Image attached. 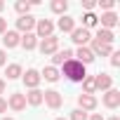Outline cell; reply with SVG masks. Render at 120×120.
Wrapping results in <instances>:
<instances>
[{
  "mask_svg": "<svg viewBox=\"0 0 120 120\" xmlns=\"http://www.w3.org/2000/svg\"><path fill=\"white\" fill-rule=\"evenodd\" d=\"M59 75H66L71 82H82V80L87 78V68H85L80 61L71 59V61H66V64L61 66V73H59Z\"/></svg>",
  "mask_w": 120,
  "mask_h": 120,
  "instance_id": "6da1fadb",
  "label": "cell"
},
{
  "mask_svg": "<svg viewBox=\"0 0 120 120\" xmlns=\"http://www.w3.org/2000/svg\"><path fill=\"white\" fill-rule=\"evenodd\" d=\"M38 49H40V54H42V56H49V54L59 52V38H56V35L42 38V40H40V45H38Z\"/></svg>",
  "mask_w": 120,
  "mask_h": 120,
  "instance_id": "7a4b0ae2",
  "label": "cell"
},
{
  "mask_svg": "<svg viewBox=\"0 0 120 120\" xmlns=\"http://www.w3.org/2000/svg\"><path fill=\"white\" fill-rule=\"evenodd\" d=\"M42 104H47L52 111H56V108H61L64 97H61V92H56V90H47V92H42Z\"/></svg>",
  "mask_w": 120,
  "mask_h": 120,
  "instance_id": "3957f363",
  "label": "cell"
},
{
  "mask_svg": "<svg viewBox=\"0 0 120 120\" xmlns=\"http://www.w3.org/2000/svg\"><path fill=\"white\" fill-rule=\"evenodd\" d=\"M54 35V24L49 19H35V38H49Z\"/></svg>",
  "mask_w": 120,
  "mask_h": 120,
  "instance_id": "277c9868",
  "label": "cell"
},
{
  "mask_svg": "<svg viewBox=\"0 0 120 120\" xmlns=\"http://www.w3.org/2000/svg\"><path fill=\"white\" fill-rule=\"evenodd\" d=\"M33 28H35V17L33 14H26V17L17 19V33H33Z\"/></svg>",
  "mask_w": 120,
  "mask_h": 120,
  "instance_id": "5b68a950",
  "label": "cell"
},
{
  "mask_svg": "<svg viewBox=\"0 0 120 120\" xmlns=\"http://www.w3.org/2000/svg\"><path fill=\"white\" fill-rule=\"evenodd\" d=\"M71 40H73L78 47H87V42L92 40V33H90L87 28H73V33H71Z\"/></svg>",
  "mask_w": 120,
  "mask_h": 120,
  "instance_id": "8992f818",
  "label": "cell"
},
{
  "mask_svg": "<svg viewBox=\"0 0 120 120\" xmlns=\"http://www.w3.org/2000/svg\"><path fill=\"white\" fill-rule=\"evenodd\" d=\"M21 80H24V85L28 87V90H38V85H40V71H35V68H28L24 75H21Z\"/></svg>",
  "mask_w": 120,
  "mask_h": 120,
  "instance_id": "52a82bcc",
  "label": "cell"
},
{
  "mask_svg": "<svg viewBox=\"0 0 120 120\" xmlns=\"http://www.w3.org/2000/svg\"><path fill=\"white\" fill-rule=\"evenodd\" d=\"M97 106H99V101H97L94 94H80V97H78V108H80V111L90 113V111H94Z\"/></svg>",
  "mask_w": 120,
  "mask_h": 120,
  "instance_id": "ba28073f",
  "label": "cell"
},
{
  "mask_svg": "<svg viewBox=\"0 0 120 120\" xmlns=\"http://www.w3.org/2000/svg\"><path fill=\"white\" fill-rule=\"evenodd\" d=\"M90 49H92V54L94 56H111V52H113V45H104V42H99V40H90Z\"/></svg>",
  "mask_w": 120,
  "mask_h": 120,
  "instance_id": "9c48e42d",
  "label": "cell"
},
{
  "mask_svg": "<svg viewBox=\"0 0 120 120\" xmlns=\"http://www.w3.org/2000/svg\"><path fill=\"white\" fill-rule=\"evenodd\" d=\"M7 106L12 108V111H24L26 108V94H21V92H12L10 94V99H7Z\"/></svg>",
  "mask_w": 120,
  "mask_h": 120,
  "instance_id": "30bf717a",
  "label": "cell"
},
{
  "mask_svg": "<svg viewBox=\"0 0 120 120\" xmlns=\"http://www.w3.org/2000/svg\"><path fill=\"white\" fill-rule=\"evenodd\" d=\"M94 87L101 90V92H108V90H113V78L108 73H97L94 75Z\"/></svg>",
  "mask_w": 120,
  "mask_h": 120,
  "instance_id": "8fae6325",
  "label": "cell"
},
{
  "mask_svg": "<svg viewBox=\"0 0 120 120\" xmlns=\"http://www.w3.org/2000/svg\"><path fill=\"white\" fill-rule=\"evenodd\" d=\"M73 59V49H59V52H54L52 54V66L56 68V66H64L66 61H71Z\"/></svg>",
  "mask_w": 120,
  "mask_h": 120,
  "instance_id": "7c38bea8",
  "label": "cell"
},
{
  "mask_svg": "<svg viewBox=\"0 0 120 120\" xmlns=\"http://www.w3.org/2000/svg\"><path fill=\"white\" fill-rule=\"evenodd\" d=\"M73 56H78L75 61H80L82 66H87V64H92L94 59H97V56L92 54V49H90V47H78V49L73 52Z\"/></svg>",
  "mask_w": 120,
  "mask_h": 120,
  "instance_id": "4fadbf2b",
  "label": "cell"
},
{
  "mask_svg": "<svg viewBox=\"0 0 120 120\" xmlns=\"http://www.w3.org/2000/svg\"><path fill=\"white\" fill-rule=\"evenodd\" d=\"M19 42H21V33H17V31H5V33H3V45H5L7 49L19 47Z\"/></svg>",
  "mask_w": 120,
  "mask_h": 120,
  "instance_id": "5bb4252c",
  "label": "cell"
},
{
  "mask_svg": "<svg viewBox=\"0 0 120 120\" xmlns=\"http://www.w3.org/2000/svg\"><path fill=\"white\" fill-rule=\"evenodd\" d=\"M99 21H101V28L113 31V28L118 26V14H115V12H104V14L99 17Z\"/></svg>",
  "mask_w": 120,
  "mask_h": 120,
  "instance_id": "9a60e30c",
  "label": "cell"
},
{
  "mask_svg": "<svg viewBox=\"0 0 120 120\" xmlns=\"http://www.w3.org/2000/svg\"><path fill=\"white\" fill-rule=\"evenodd\" d=\"M104 106H106V108H118V106H120V92H118V90L104 92Z\"/></svg>",
  "mask_w": 120,
  "mask_h": 120,
  "instance_id": "2e32d148",
  "label": "cell"
},
{
  "mask_svg": "<svg viewBox=\"0 0 120 120\" xmlns=\"http://www.w3.org/2000/svg\"><path fill=\"white\" fill-rule=\"evenodd\" d=\"M56 28L61 31V33H73V28H75V19H73V17H68V14L59 17V21H56Z\"/></svg>",
  "mask_w": 120,
  "mask_h": 120,
  "instance_id": "e0dca14e",
  "label": "cell"
},
{
  "mask_svg": "<svg viewBox=\"0 0 120 120\" xmlns=\"http://www.w3.org/2000/svg\"><path fill=\"white\" fill-rule=\"evenodd\" d=\"M26 52H31V49H35L38 47V38H35V33H24L21 35V42H19Z\"/></svg>",
  "mask_w": 120,
  "mask_h": 120,
  "instance_id": "ac0fdd59",
  "label": "cell"
},
{
  "mask_svg": "<svg viewBox=\"0 0 120 120\" xmlns=\"http://www.w3.org/2000/svg\"><path fill=\"white\" fill-rule=\"evenodd\" d=\"M94 40H99V42H104V45H113V42H115V33H113V31H106V28H99Z\"/></svg>",
  "mask_w": 120,
  "mask_h": 120,
  "instance_id": "d6986e66",
  "label": "cell"
},
{
  "mask_svg": "<svg viewBox=\"0 0 120 120\" xmlns=\"http://www.w3.org/2000/svg\"><path fill=\"white\" fill-rule=\"evenodd\" d=\"M40 78L47 80V82H56V80H59V68H54V66H45V68L40 71Z\"/></svg>",
  "mask_w": 120,
  "mask_h": 120,
  "instance_id": "ffe728a7",
  "label": "cell"
},
{
  "mask_svg": "<svg viewBox=\"0 0 120 120\" xmlns=\"http://www.w3.org/2000/svg\"><path fill=\"white\" fill-rule=\"evenodd\" d=\"M5 75H7V80H17V78H21V75H24L21 64H10V66H5Z\"/></svg>",
  "mask_w": 120,
  "mask_h": 120,
  "instance_id": "44dd1931",
  "label": "cell"
},
{
  "mask_svg": "<svg viewBox=\"0 0 120 120\" xmlns=\"http://www.w3.org/2000/svg\"><path fill=\"white\" fill-rule=\"evenodd\" d=\"M49 10H52L54 14H59V17H64V14H66V10H68V3H66V0H52Z\"/></svg>",
  "mask_w": 120,
  "mask_h": 120,
  "instance_id": "7402d4cb",
  "label": "cell"
},
{
  "mask_svg": "<svg viewBox=\"0 0 120 120\" xmlns=\"http://www.w3.org/2000/svg\"><path fill=\"white\" fill-rule=\"evenodd\" d=\"M26 104H28V106H40V104H42V92H40V90H31V92L26 94Z\"/></svg>",
  "mask_w": 120,
  "mask_h": 120,
  "instance_id": "603a6c76",
  "label": "cell"
},
{
  "mask_svg": "<svg viewBox=\"0 0 120 120\" xmlns=\"http://www.w3.org/2000/svg\"><path fill=\"white\" fill-rule=\"evenodd\" d=\"M97 24H99V17H97L94 12H85V17H82V28L90 31V28H94Z\"/></svg>",
  "mask_w": 120,
  "mask_h": 120,
  "instance_id": "cb8c5ba5",
  "label": "cell"
},
{
  "mask_svg": "<svg viewBox=\"0 0 120 120\" xmlns=\"http://www.w3.org/2000/svg\"><path fill=\"white\" fill-rule=\"evenodd\" d=\"M14 10H17L19 17H26V14H31V3H26V0H19V3H14Z\"/></svg>",
  "mask_w": 120,
  "mask_h": 120,
  "instance_id": "d4e9b609",
  "label": "cell"
},
{
  "mask_svg": "<svg viewBox=\"0 0 120 120\" xmlns=\"http://www.w3.org/2000/svg\"><path fill=\"white\" fill-rule=\"evenodd\" d=\"M82 94H94L97 92V87H94V75H87L85 80H82Z\"/></svg>",
  "mask_w": 120,
  "mask_h": 120,
  "instance_id": "484cf974",
  "label": "cell"
},
{
  "mask_svg": "<svg viewBox=\"0 0 120 120\" xmlns=\"http://www.w3.org/2000/svg\"><path fill=\"white\" fill-rule=\"evenodd\" d=\"M87 118H90V113H85V111L75 108V111H71V118H68V120H87Z\"/></svg>",
  "mask_w": 120,
  "mask_h": 120,
  "instance_id": "4316f807",
  "label": "cell"
},
{
  "mask_svg": "<svg viewBox=\"0 0 120 120\" xmlns=\"http://www.w3.org/2000/svg\"><path fill=\"white\" fill-rule=\"evenodd\" d=\"M104 12H113V7H115V0H99V3H97Z\"/></svg>",
  "mask_w": 120,
  "mask_h": 120,
  "instance_id": "83f0119b",
  "label": "cell"
},
{
  "mask_svg": "<svg viewBox=\"0 0 120 120\" xmlns=\"http://www.w3.org/2000/svg\"><path fill=\"white\" fill-rule=\"evenodd\" d=\"M111 66H113V68L120 66V52H111Z\"/></svg>",
  "mask_w": 120,
  "mask_h": 120,
  "instance_id": "f1b7e54d",
  "label": "cell"
},
{
  "mask_svg": "<svg viewBox=\"0 0 120 120\" xmlns=\"http://www.w3.org/2000/svg\"><path fill=\"white\" fill-rule=\"evenodd\" d=\"M82 7H85L87 12H92V10L97 7V3H94V0H82Z\"/></svg>",
  "mask_w": 120,
  "mask_h": 120,
  "instance_id": "f546056e",
  "label": "cell"
},
{
  "mask_svg": "<svg viewBox=\"0 0 120 120\" xmlns=\"http://www.w3.org/2000/svg\"><path fill=\"white\" fill-rule=\"evenodd\" d=\"M5 31H7V19H5V17H0V35H3Z\"/></svg>",
  "mask_w": 120,
  "mask_h": 120,
  "instance_id": "4dcf8cb0",
  "label": "cell"
},
{
  "mask_svg": "<svg viewBox=\"0 0 120 120\" xmlns=\"http://www.w3.org/2000/svg\"><path fill=\"white\" fill-rule=\"evenodd\" d=\"M0 66H7V54H5V49H0Z\"/></svg>",
  "mask_w": 120,
  "mask_h": 120,
  "instance_id": "1f68e13d",
  "label": "cell"
},
{
  "mask_svg": "<svg viewBox=\"0 0 120 120\" xmlns=\"http://www.w3.org/2000/svg\"><path fill=\"white\" fill-rule=\"evenodd\" d=\"M5 111H7V99L0 97V113H5Z\"/></svg>",
  "mask_w": 120,
  "mask_h": 120,
  "instance_id": "d6a6232c",
  "label": "cell"
},
{
  "mask_svg": "<svg viewBox=\"0 0 120 120\" xmlns=\"http://www.w3.org/2000/svg\"><path fill=\"white\" fill-rule=\"evenodd\" d=\"M87 120H104V115H101V113H92Z\"/></svg>",
  "mask_w": 120,
  "mask_h": 120,
  "instance_id": "836d02e7",
  "label": "cell"
},
{
  "mask_svg": "<svg viewBox=\"0 0 120 120\" xmlns=\"http://www.w3.org/2000/svg\"><path fill=\"white\" fill-rule=\"evenodd\" d=\"M5 85H7L5 80H0V94H3V92H5Z\"/></svg>",
  "mask_w": 120,
  "mask_h": 120,
  "instance_id": "e575fe53",
  "label": "cell"
},
{
  "mask_svg": "<svg viewBox=\"0 0 120 120\" xmlns=\"http://www.w3.org/2000/svg\"><path fill=\"white\" fill-rule=\"evenodd\" d=\"M5 10V3H3V0H0V12H3Z\"/></svg>",
  "mask_w": 120,
  "mask_h": 120,
  "instance_id": "d590c367",
  "label": "cell"
},
{
  "mask_svg": "<svg viewBox=\"0 0 120 120\" xmlns=\"http://www.w3.org/2000/svg\"><path fill=\"white\" fill-rule=\"evenodd\" d=\"M108 120H120V118H118V115H113V118H108Z\"/></svg>",
  "mask_w": 120,
  "mask_h": 120,
  "instance_id": "8d00e7d4",
  "label": "cell"
},
{
  "mask_svg": "<svg viewBox=\"0 0 120 120\" xmlns=\"http://www.w3.org/2000/svg\"><path fill=\"white\" fill-rule=\"evenodd\" d=\"M54 120H66V118H54Z\"/></svg>",
  "mask_w": 120,
  "mask_h": 120,
  "instance_id": "74e56055",
  "label": "cell"
},
{
  "mask_svg": "<svg viewBox=\"0 0 120 120\" xmlns=\"http://www.w3.org/2000/svg\"><path fill=\"white\" fill-rule=\"evenodd\" d=\"M3 120H14V118H3Z\"/></svg>",
  "mask_w": 120,
  "mask_h": 120,
  "instance_id": "f35d334b",
  "label": "cell"
}]
</instances>
